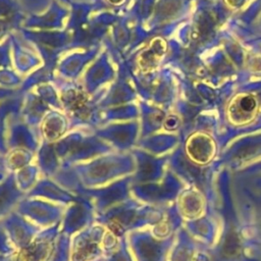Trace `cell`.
<instances>
[{"label":"cell","instance_id":"6da1fadb","mask_svg":"<svg viewBox=\"0 0 261 261\" xmlns=\"http://www.w3.org/2000/svg\"><path fill=\"white\" fill-rule=\"evenodd\" d=\"M258 112V100L253 94L242 93L237 95L228 104V119L236 125L249 123Z\"/></svg>","mask_w":261,"mask_h":261},{"label":"cell","instance_id":"7a4b0ae2","mask_svg":"<svg viewBox=\"0 0 261 261\" xmlns=\"http://www.w3.org/2000/svg\"><path fill=\"white\" fill-rule=\"evenodd\" d=\"M214 142L212 138L205 133L193 134L188 143L187 150L191 156L200 162H206L214 153Z\"/></svg>","mask_w":261,"mask_h":261},{"label":"cell","instance_id":"3957f363","mask_svg":"<svg viewBox=\"0 0 261 261\" xmlns=\"http://www.w3.org/2000/svg\"><path fill=\"white\" fill-rule=\"evenodd\" d=\"M178 125V119L177 117H169V128L171 129H174L176 128Z\"/></svg>","mask_w":261,"mask_h":261},{"label":"cell","instance_id":"277c9868","mask_svg":"<svg viewBox=\"0 0 261 261\" xmlns=\"http://www.w3.org/2000/svg\"><path fill=\"white\" fill-rule=\"evenodd\" d=\"M226 2L232 7H239L243 4L244 0H226Z\"/></svg>","mask_w":261,"mask_h":261}]
</instances>
